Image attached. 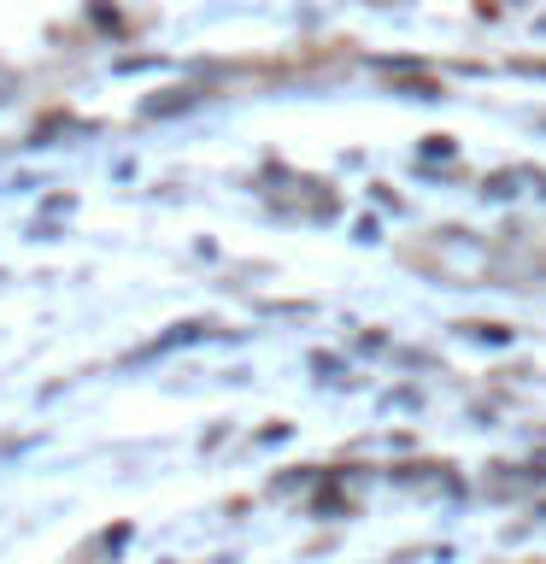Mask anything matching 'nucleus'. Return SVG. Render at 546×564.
I'll return each mask as SVG.
<instances>
[{
  "label": "nucleus",
  "mask_w": 546,
  "mask_h": 564,
  "mask_svg": "<svg viewBox=\"0 0 546 564\" xmlns=\"http://www.w3.org/2000/svg\"><path fill=\"white\" fill-rule=\"evenodd\" d=\"M188 106H194V88H176L171 100H148V112L159 118V112H188Z\"/></svg>",
  "instance_id": "obj_1"
}]
</instances>
